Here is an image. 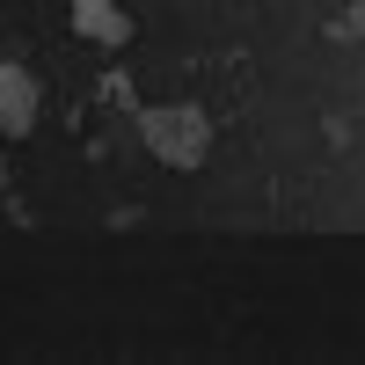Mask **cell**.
I'll list each match as a JSON object with an SVG mask.
<instances>
[{"label":"cell","mask_w":365,"mask_h":365,"mask_svg":"<svg viewBox=\"0 0 365 365\" xmlns=\"http://www.w3.org/2000/svg\"><path fill=\"white\" fill-rule=\"evenodd\" d=\"M37 117H44V88L29 66H0V139H29L37 132Z\"/></svg>","instance_id":"obj_2"},{"label":"cell","mask_w":365,"mask_h":365,"mask_svg":"<svg viewBox=\"0 0 365 365\" xmlns=\"http://www.w3.org/2000/svg\"><path fill=\"white\" fill-rule=\"evenodd\" d=\"M0 190H8V161H0Z\"/></svg>","instance_id":"obj_4"},{"label":"cell","mask_w":365,"mask_h":365,"mask_svg":"<svg viewBox=\"0 0 365 365\" xmlns=\"http://www.w3.org/2000/svg\"><path fill=\"white\" fill-rule=\"evenodd\" d=\"M73 8V29L88 44H103V51H117V44H132V15L117 8V0H66Z\"/></svg>","instance_id":"obj_3"},{"label":"cell","mask_w":365,"mask_h":365,"mask_svg":"<svg viewBox=\"0 0 365 365\" xmlns=\"http://www.w3.org/2000/svg\"><path fill=\"white\" fill-rule=\"evenodd\" d=\"M139 139H146V154H154L161 168H205L212 117L197 103H154V110H139Z\"/></svg>","instance_id":"obj_1"}]
</instances>
